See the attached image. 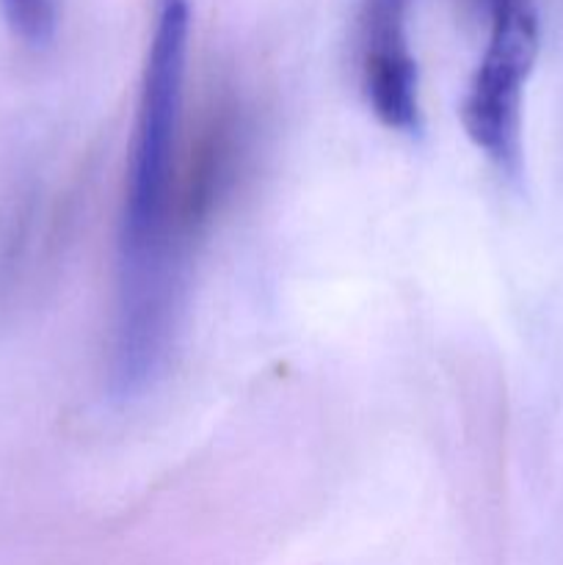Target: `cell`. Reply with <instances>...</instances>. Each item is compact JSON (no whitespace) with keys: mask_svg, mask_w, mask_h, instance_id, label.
Here are the masks:
<instances>
[{"mask_svg":"<svg viewBox=\"0 0 563 565\" xmlns=\"http://www.w3.org/2000/svg\"><path fill=\"white\" fill-rule=\"evenodd\" d=\"M480 6L489 17V42L461 99V125L497 169L513 174L522 160L524 83L539 55V14L533 0Z\"/></svg>","mask_w":563,"mask_h":565,"instance_id":"7a4b0ae2","label":"cell"},{"mask_svg":"<svg viewBox=\"0 0 563 565\" xmlns=\"http://www.w3.org/2000/svg\"><path fill=\"white\" fill-rule=\"evenodd\" d=\"M408 6L412 0H364L362 92L381 125L412 136L423 127V108L406 33Z\"/></svg>","mask_w":563,"mask_h":565,"instance_id":"3957f363","label":"cell"},{"mask_svg":"<svg viewBox=\"0 0 563 565\" xmlns=\"http://www.w3.org/2000/svg\"><path fill=\"white\" fill-rule=\"evenodd\" d=\"M11 33L25 44L42 47L59 25V0H0Z\"/></svg>","mask_w":563,"mask_h":565,"instance_id":"277c9868","label":"cell"},{"mask_svg":"<svg viewBox=\"0 0 563 565\" xmlns=\"http://www.w3.org/2000/svg\"><path fill=\"white\" fill-rule=\"evenodd\" d=\"M188 0H160L144 58L136 127L121 210V296L127 301H174L177 270V152L185 99Z\"/></svg>","mask_w":563,"mask_h":565,"instance_id":"6da1fadb","label":"cell"}]
</instances>
